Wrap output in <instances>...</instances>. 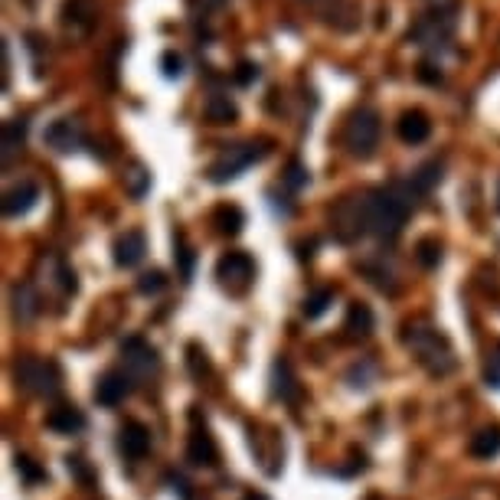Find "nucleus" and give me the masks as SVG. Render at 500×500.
Listing matches in <instances>:
<instances>
[{
  "instance_id": "obj_1",
  "label": "nucleus",
  "mask_w": 500,
  "mask_h": 500,
  "mask_svg": "<svg viewBox=\"0 0 500 500\" xmlns=\"http://www.w3.org/2000/svg\"><path fill=\"white\" fill-rule=\"evenodd\" d=\"M402 343L409 347L415 363H419L429 376H448V373H455V367H458V357H455V347H451L448 334L441 327H435V324L425 318H412L402 324Z\"/></svg>"
},
{
  "instance_id": "obj_2",
  "label": "nucleus",
  "mask_w": 500,
  "mask_h": 500,
  "mask_svg": "<svg viewBox=\"0 0 500 500\" xmlns=\"http://www.w3.org/2000/svg\"><path fill=\"white\" fill-rule=\"evenodd\" d=\"M415 197L412 183H392V187H380L370 190V232L376 239H396L409 220V213L415 210Z\"/></svg>"
},
{
  "instance_id": "obj_3",
  "label": "nucleus",
  "mask_w": 500,
  "mask_h": 500,
  "mask_svg": "<svg viewBox=\"0 0 500 500\" xmlns=\"http://www.w3.org/2000/svg\"><path fill=\"white\" fill-rule=\"evenodd\" d=\"M380 134H383L380 111L370 109V105H360V109L347 118V125H343V148H347L351 157L367 160L380 148Z\"/></svg>"
},
{
  "instance_id": "obj_4",
  "label": "nucleus",
  "mask_w": 500,
  "mask_h": 500,
  "mask_svg": "<svg viewBox=\"0 0 500 500\" xmlns=\"http://www.w3.org/2000/svg\"><path fill=\"white\" fill-rule=\"evenodd\" d=\"M269 150H271L269 141H242V144H232V148L220 150V157L206 167V177H210L213 183H230V181H236L242 171H249L252 164H259V160L269 157Z\"/></svg>"
},
{
  "instance_id": "obj_5",
  "label": "nucleus",
  "mask_w": 500,
  "mask_h": 500,
  "mask_svg": "<svg viewBox=\"0 0 500 500\" xmlns=\"http://www.w3.org/2000/svg\"><path fill=\"white\" fill-rule=\"evenodd\" d=\"M370 190L363 193H347L334 213H330V226H334V236L341 242H357L360 236L370 232Z\"/></svg>"
},
{
  "instance_id": "obj_6",
  "label": "nucleus",
  "mask_w": 500,
  "mask_h": 500,
  "mask_svg": "<svg viewBox=\"0 0 500 500\" xmlns=\"http://www.w3.org/2000/svg\"><path fill=\"white\" fill-rule=\"evenodd\" d=\"M13 380L30 396H56L62 390V373L52 360L43 357H20L13 363Z\"/></svg>"
},
{
  "instance_id": "obj_7",
  "label": "nucleus",
  "mask_w": 500,
  "mask_h": 500,
  "mask_svg": "<svg viewBox=\"0 0 500 500\" xmlns=\"http://www.w3.org/2000/svg\"><path fill=\"white\" fill-rule=\"evenodd\" d=\"M216 281L230 294H246L252 288V281H255V259H252L249 252H239V249L226 252L216 262Z\"/></svg>"
},
{
  "instance_id": "obj_8",
  "label": "nucleus",
  "mask_w": 500,
  "mask_h": 500,
  "mask_svg": "<svg viewBox=\"0 0 500 500\" xmlns=\"http://www.w3.org/2000/svg\"><path fill=\"white\" fill-rule=\"evenodd\" d=\"M99 23V0H66L62 4V27L72 36H85Z\"/></svg>"
},
{
  "instance_id": "obj_9",
  "label": "nucleus",
  "mask_w": 500,
  "mask_h": 500,
  "mask_svg": "<svg viewBox=\"0 0 500 500\" xmlns=\"http://www.w3.org/2000/svg\"><path fill=\"white\" fill-rule=\"evenodd\" d=\"M46 144L52 150H60V154H72V150H79L85 144V128H82L79 118H56L46 128Z\"/></svg>"
},
{
  "instance_id": "obj_10",
  "label": "nucleus",
  "mask_w": 500,
  "mask_h": 500,
  "mask_svg": "<svg viewBox=\"0 0 500 500\" xmlns=\"http://www.w3.org/2000/svg\"><path fill=\"white\" fill-rule=\"evenodd\" d=\"M131 390H134V380H131V373L125 370H109L101 373L99 386H95V402L99 406H121V402L128 399Z\"/></svg>"
},
{
  "instance_id": "obj_11",
  "label": "nucleus",
  "mask_w": 500,
  "mask_h": 500,
  "mask_svg": "<svg viewBox=\"0 0 500 500\" xmlns=\"http://www.w3.org/2000/svg\"><path fill=\"white\" fill-rule=\"evenodd\" d=\"M216 458H220V451H216V441H213L210 429L200 425L197 415H193V431L190 439H187V461L197 464V468H213Z\"/></svg>"
},
{
  "instance_id": "obj_12",
  "label": "nucleus",
  "mask_w": 500,
  "mask_h": 500,
  "mask_svg": "<svg viewBox=\"0 0 500 500\" xmlns=\"http://www.w3.org/2000/svg\"><path fill=\"white\" fill-rule=\"evenodd\" d=\"M121 357H125V367L134 370L138 376L157 373V367H160L157 351H154L148 341H141V337H128V341L121 343Z\"/></svg>"
},
{
  "instance_id": "obj_13",
  "label": "nucleus",
  "mask_w": 500,
  "mask_h": 500,
  "mask_svg": "<svg viewBox=\"0 0 500 500\" xmlns=\"http://www.w3.org/2000/svg\"><path fill=\"white\" fill-rule=\"evenodd\" d=\"M451 30H455V20H451V13L435 11V13H429V17H422L409 36H412V40H419V46H439V43L448 40Z\"/></svg>"
},
{
  "instance_id": "obj_14",
  "label": "nucleus",
  "mask_w": 500,
  "mask_h": 500,
  "mask_svg": "<svg viewBox=\"0 0 500 500\" xmlns=\"http://www.w3.org/2000/svg\"><path fill=\"white\" fill-rule=\"evenodd\" d=\"M118 448L121 455L128 461H141V458H148V451H150V429L144 425V422H125L118 431Z\"/></svg>"
},
{
  "instance_id": "obj_15",
  "label": "nucleus",
  "mask_w": 500,
  "mask_h": 500,
  "mask_svg": "<svg viewBox=\"0 0 500 500\" xmlns=\"http://www.w3.org/2000/svg\"><path fill=\"white\" fill-rule=\"evenodd\" d=\"M36 200H40V187L33 181L13 183L11 190L4 193V216L7 220H20V216H27L36 206Z\"/></svg>"
},
{
  "instance_id": "obj_16",
  "label": "nucleus",
  "mask_w": 500,
  "mask_h": 500,
  "mask_svg": "<svg viewBox=\"0 0 500 500\" xmlns=\"http://www.w3.org/2000/svg\"><path fill=\"white\" fill-rule=\"evenodd\" d=\"M148 252V239L141 230H128L125 236L115 239V265L118 269H134Z\"/></svg>"
},
{
  "instance_id": "obj_17",
  "label": "nucleus",
  "mask_w": 500,
  "mask_h": 500,
  "mask_svg": "<svg viewBox=\"0 0 500 500\" xmlns=\"http://www.w3.org/2000/svg\"><path fill=\"white\" fill-rule=\"evenodd\" d=\"M396 128H399V138L406 141V144H422V141H429V134H431V121L425 111L409 109V111H402V118Z\"/></svg>"
},
{
  "instance_id": "obj_18",
  "label": "nucleus",
  "mask_w": 500,
  "mask_h": 500,
  "mask_svg": "<svg viewBox=\"0 0 500 500\" xmlns=\"http://www.w3.org/2000/svg\"><path fill=\"white\" fill-rule=\"evenodd\" d=\"M370 334H373V310L363 301H353L351 310H347V320H343V337L347 341H367Z\"/></svg>"
},
{
  "instance_id": "obj_19",
  "label": "nucleus",
  "mask_w": 500,
  "mask_h": 500,
  "mask_svg": "<svg viewBox=\"0 0 500 500\" xmlns=\"http://www.w3.org/2000/svg\"><path fill=\"white\" fill-rule=\"evenodd\" d=\"M46 429L56 431V435H76V431L85 429V415L76 406H56L46 415Z\"/></svg>"
},
{
  "instance_id": "obj_20",
  "label": "nucleus",
  "mask_w": 500,
  "mask_h": 500,
  "mask_svg": "<svg viewBox=\"0 0 500 500\" xmlns=\"http://www.w3.org/2000/svg\"><path fill=\"white\" fill-rule=\"evenodd\" d=\"M468 451L480 461H490L494 455H500V425H484V429L474 431Z\"/></svg>"
},
{
  "instance_id": "obj_21",
  "label": "nucleus",
  "mask_w": 500,
  "mask_h": 500,
  "mask_svg": "<svg viewBox=\"0 0 500 500\" xmlns=\"http://www.w3.org/2000/svg\"><path fill=\"white\" fill-rule=\"evenodd\" d=\"M206 121L210 125H232V121L239 118V109H236V101L230 95H222V92H213L210 99H206V109H203Z\"/></svg>"
},
{
  "instance_id": "obj_22",
  "label": "nucleus",
  "mask_w": 500,
  "mask_h": 500,
  "mask_svg": "<svg viewBox=\"0 0 500 500\" xmlns=\"http://www.w3.org/2000/svg\"><path fill=\"white\" fill-rule=\"evenodd\" d=\"M23 141H27V121L13 118L4 125V167H11L13 157L23 150Z\"/></svg>"
},
{
  "instance_id": "obj_23",
  "label": "nucleus",
  "mask_w": 500,
  "mask_h": 500,
  "mask_svg": "<svg viewBox=\"0 0 500 500\" xmlns=\"http://www.w3.org/2000/svg\"><path fill=\"white\" fill-rule=\"evenodd\" d=\"M213 226L220 236H239L242 226H246V216H242L239 206H230V203H222L213 210Z\"/></svg>"
},
{
  "instance_id": "obj_24",
  "label": "nucleus",
  "mask_w": 500,
  "mask_h": 500,
  "mask_svg": "<svg viewBox=\"0 0 500 500\" xmlns=\"http://www.w3.org/2000/svg\"><path fill=\"white\" fill-rule=\"evenodd\" d=\"M271 390H275V396H278V399H285V402H291L294 396H298L294 373H291L288 360H275V367H271Z\"/></svg>"
},
{
  "instance_id": "obj_25",
  "label": "nucleus",
  "mask_w": 500,
  "mask_h": 500,
  "mask_svg": "<svg viewBox=\"0 0 500 500\" xmlns=\"http://www.w3.org/2000/svg\"><path fill=\"white\" fill-rule=\"evenodd\" d=\"M13 314H17V320H33L40 314V294L33 291V285L13 288Z\"/></svg>"
},
{
  "instance_id": "obj_26",
  "label": "nucleus",
  "mask_w": 500,
  "mask_h": 500,
  "mask_svg": "<svg viewBox=\"0 0 500 500\" xmlns=\"http://www.w3.org/2000/svg\"><path fill=\"white\" fill-rule=\"evenodd\" d=\"M301 4H304V7H310V11L318 13L324 23H330V27H334V23L341 27V17H347V13H351L347 0H301Z\"/></svg>"
},
{
  "instance_id": "obj_27",
  "label": "nucleus",
  "mask_w": 500,
  "mask_h": 500,
  "mask_svg": "<svg viewBox=\"0 0 500 500\" xmlns=\"http://www.w3.org/2000/svg\"><path fill=\"white\" fill-rule=\"evenodd\" d=\"M121 183H125V190H128L131 197H134V200H141V197H144V193L150 190V173H148V167L134 160V164H131L128 171H125V177H121Z\"/></svg>"
},
{
  "instance_id": "obj_28",
  "label": "nucleus",
  "mask_w": 500,
  "mask_h": 500,
  "mask_svg": "<svg viewBox=\"0 0 500 500\" xmlns=\"http://www.w3.org/2000/svg\"><path fill=\"white\" fill-rule=\"evenodd\" d=\"M439 181H441V164H439V160H431V164L419 167V171H415V173L409 177L412 190H415V193H429Z\"/></svg>"
},
{
  "instance_id": "obj_29",
  "label": "nucleus",
  "mask_w": 500,
  "mask_h": 500,
  "mask_svg": "<svg viewBox=\"0 0 500 500\" xmlns=\"http://www.w3.org/2000/svg\"><path fill=\"white\" fill-rule=\"evenodd\" d=\"M330 304H334V291L318 288V291H310L308 298H304V308H301V310H304V318H308V320H314V318H320V314H324Z\"/></svg>"
},
{
  "instance_id": "obj_30",
  "label": "nucleus",
  "mask_w": 500,
  "mask_h": 500,
  "mask_svg": "<svg viewBox=\"0 0 500 500\" xmlns=\"http://www.w3.org/2000/svg\"><path fill=\"white\" fill-rule=\"evenodd\" d=\"M484 383L490 390H500V341H494L484 353Z\"/></svg>"
},
{
  "instance_id": "obj_31",
  "label": "nucleus",
  "mask_w": 500,
  "mask_h": 500,
  "mask_svg": "<svg viewBox=\"0 0 500 500\" xmlns=\"http://www.w3.org/2000/svg\"><path fill=\"white\" fill-rule=\"evenodd\" d=\"M415 259H419L422 269H435L441 262V246L439 239H422L419 246H415Z\"/></svg>"
},
{
  "instance_id": "obj_32",
  "label": "nucleus",
  "mask_w": 500,
  "mask_h": 500,
  "mask_svg": "<svg viewBox=\"0 0 500 500\" xmlns=\"http://www.w3.org/2000/svg\"><path fill=\"white\" fill-rule=\"evenodd\" d=\"M160 72H164V79H181L183 76V56L177 50H167L160 56Z\"/></svg>"
},
{
  "instance_id": "obj_33",
  "label": "nucleus",
  "mask_w": 500,
  "mask_h": 500,
  "mask_svg": "<svg viewBox=\"0 0 500 500\" xmlns=\"http://www.w3.org/2000/svg\"><path fill=\"white\" fill-rule=\"evenodd\" d=\"M164 285H167V278H164V271H144V275H141V281H138V291L141 294H157L160 288H164Z\"/></svg>"
},
{
  "instance_id": "obj_34",
  "label": "nucleus",
  "mask_w": 500,
  "mask_h": 500,
  "mask_svg": "<svg viewBox=\"0 0 500 500\" xmlns=\"http://www.w3.org/2000/svg\"><path fill=\"white\" fill-rule=\"evenodd\" d=\"M190 13L200 20V17H210V13H220L226 7V0H187Z\"/></svg>"
},
{
  "instance_id": "obj_35",
  "label": "nucleus",
  "mask_w": 500,
  "mask_h": 500,
  "mask_svg": "<svg viewBox=\"0 0 500 500\" xmlns=\"http://www.w3.org/2000/svg\"><path fill=\"white\" fill-rule=\"evenodd\" d=\"M285 183H288L291 190H301V187L308 183V171L301 167L298 160H294V164H291V167H288V173H285Z\"/></svg>"
},
{
  "instance_id": "obj_36",
  "label": "nucleus",
  "mask_w": 500,
  "mask_h": 500,
  "mask_svg": "<svg viewBox=\"0 0 500 500\" xmlns=\"http://www.w3.org/2000/svg\"><path fill=\"white\" fill-rule=\"evenodd\" d=\"M255 79H259V66H255V62H239V66H236V82H239V85H252Z\"/></svg>"
},
{
  "instance_id": "obj_37",
  "label": "nucleus",
  "mask_w": 500,
  "mask_h": 500,
  "mask_svg": "<svg viewBox=\"0 0 500 500\" xmlns=\"http://www.w3.org/2000/svg\"><path fill=\"white\" fill-rule=\"evenodd\" d=\"M17 471H20L27 480H43V471L36 468L30 458H23V455H17Z\"/></svg>"
},
{
  "instance_id": "obj_38",
  "label": "nucleus",
  "mask_w": 500,
  "mask_h": 500,
  "mask_svg": "<svg viewBox=\"0 0 500 500\" xmlns=\"http://www.w3.org/2000/svg\"><path fill=\"white\" fill-rule=\"evenodd\" d=\"M419 79H422V82H431V85H439V82H441V72L435 69V66H429V62H422V66H419Z\"/></svg>"
},
{
  "instance_id": "obj_39",
  "label": "nucleus",
  "mask_w": 500,
  "mask_h": 500,
  "mask_svg": "<svg viewBox=\"0 0 500 500\" xmlns=\"http://www.w3.org/2000/svg\"><path fill=\"white\" fill-rule=\"evenodd\" d=\"M242 500H269V497H265V494H259V490H249V494H246Z\"/></svg>"
},
{
  "instance_id": "obj_40",
  "label": "nucleus",
  "mask_w": 500,
  "mask_h": 500,
  "mask_svg": "<svg viewBox=\"0 0 500 500\" xmlns=\"http://www.w3.org/2000/svg\"><path fill=\"white\" fill-rule=\"evenodd\" d=\"M497 206H500V187H497Z\"/></svg>"
}]
</instances>
